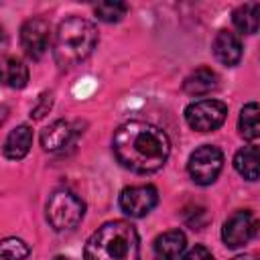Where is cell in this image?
I'll use <instances>...</instances> for the list:
<instances>
[{"instance_id": "obj_1", "label": "cell", "mask_w": 260, "mask_h": 260, "mask_svg": "<svg viewBox=\"0 0 260 260\" xmlns=\"http://www.w3.org/2000/svg\"><path fill=\"white\" fill-rule=\"evenodd\" d=\"M112 148L124 169L142 175L162 169L171 154V142L165 130L142 120L122 124L114 132Z\"/></svg>"}, {"instance_id": "obj_2", "label": "cell", "mask_w": 260, "mask_h": 260, "mask_svg": "<svg viewBox=\"0 0 260 260\" xmlns=\"http://www.w3.org/2000/svg\"><path fill=\"white\" fill-rule=\"evenodd\" d=\"M140 240L132 223L116 219L98 228L83 250V260H138Z\"/></svg>"}, {"instance_id": "obj_3", "label": "cell", "mask_w": 260, "mask_h": 260, "mask_svg": "<svg viewBox=\"0 0 260 260\" xmlns=\"http://www.w3.org/2000/svg\"><path fill=\"white\" fill-rule=\"evenodd\" d=\"M95 45H98V30L89 20L81 16L65 18L59 24L53 41L55 63L61 69L75 67L77 63H81L91 55Z\"/></svg>"}, {"instance_id": "obj_4", "label": "cell", "mask_w": 260, "mask_h": 260, "mask_svg": "<svg viewBox=\"0 0 260 260\" xmlns=\"http://www.w3.org/2000/svg\"><path fill=\"white\" fill-rule=\"evenodd\" d=\"M47 221L51 223L53 230L57 232H67L77 228V223L85 215V203L71 191L59 189L53 191L49 201H47Z\"/></svg>"}, {"instance_id": "obj_5", "label": "cell", "mask_w": 260, "mask_h": 260, "mask_svg": "<svg viewBox=\"0 0 260 260\" xmlns=\"http://www.w3.org/2000/svg\"><path fill=\"white\" fill-rule=\"evenodd\" d=\"M221 167H223V154L217 146L211 144H203L195 148L187 162V171L193 183L197 185H211L221 173Z\"/></svg>"}, {"instance_id": "obj_6", "label": "cell", "mask_w": 260, "mask_h": 260, "mask_svg": "<svg viewBox=\"0 0 260 260\" xmlns=\"http://www.w3.org/2000/svg\"><path fill=\"white\" fill-rule=\"evenodd\" d=\"M228 116V106L219 100H199L185 108L187 124L197 132L217 130Z\"/></svg>"}, {"instance_id": "obj_7", "label": "cell", "mask_w": 260, "mask_h": 260, "mask_svg": "<svg viewBox=\"0 0 260 260\" xmlns=\"http://www.w3.org/2000/svg\"><path fill=\"white\" fill-rule=\"evenodd\" d=\"M260 230V219L250 209L234 211L221 228V240L228 248H240L248 244Z\"/></svg>"}, {"instance_id": "obj_8", "label": "cell", "mask_w": 260, "mask_h": 260, "mask_svg": "<svg viewBox=\"0 0 260 260\" xmlns=\"http://www.w3.org/2000/svg\"><path fill=\"white\" fill-rule=\"evenodd\" d=\"M158 203V191L152 185H132L120 193V209L130 217H142Z\"/></svg>"}, {"instance_id": "obj_9", "label": "cell", "mask_w": 260, "mask_h": 260, "mask_svg": "<svg viewBox=\"0 0 260 260\" xmlns=\"http://www.w3.org/2000/svg\"><path fill=\"white\" fill-rule=\"evenodd\" d=\"M51 41V24L45 18H28L20 26V45L30 59H41Z\"/></svg>"}, {"instance_id": "obj_10", "label": "cell", "mask_w": 260, "mask_h": 260, "mask_svg": "<svg viewBox=\"0 0 260 260\" xmlns=\"http://www.w3.org/2000/svg\"><path fill=\"white\" fill-rule=\"evenodd\" d=\"M213 55L219 63L228 65V67H234L240 63L242 59V43L238 39L236 32L232 30H219L213 39Z\"/></svg>"}, {"instance_id": "obj_11", "label": "cell", "mask_w": 260, "mask_h": 260, "mask_svg": "<svg viewBox=\"0 0 260 260\" xmlns=\"http://www.w3.org/2000/svg\"><path fill=\"white\" fill-rule=\"evenodd\" d=\"M185 246H187L185 234L181 230H169L154 240L152 250L156 260H179L185 252Z\"/></svg>"}, {"instance_id": "obj_12", "label": "cell", "mask_w": 260, "mask_h": 260, "mask_svg": "<svg viewBox=\"0 0 260 260\" xmlns=\"http://www.w3.org/2000/svg\"><path fill=\"white\" fill-rule=\"evenodd\" d=\"M30 144H32V128L26 124H20L14 130H10V134L6 136L2 152L10 160H20L28 154Z\"/></svg>"}, {"instance_id": "obj_13", "label": "cell", "mask_w": 260, "mask_h": 260, "mask_svg": "<svg viewBox=\"0 0 260 260\" xmlns=\"http://www.w3.org/2000/svg\"><path fill=\"white\" fill-rule=\"evenodd\" d=\"M73 136V128L69 122L65 120H55L53 124H49L47 128H43L41 132V146L49 152L61 150L63 146H67L71 142Z\"/></svg>"}, {"instance_id": "obj_14", "label": "cell", "mask_w": 260, "mask_h": 260, "mask_svg": "<svg viewBox=\"0 0 260 260\" xmlns=\"http://www.w3.org/2000/svg\"><path fill=\"white\" fill-rule=\"evenodd\" d=\"M219 85V77L215 71L207 69V67H199L195 69L193 73L187 75V79L183 81V89L189 93V95H205V93H211L213 89H217Z\"/></svg>"}, {"instance_id": "obj_15", "label": "cell", "mask_w": 260, "mask_h": 260, "mask_svg": "<svg viewBox=\"0 0 260 260\" xmlns=\"http://www.w3.org/2000/svg\"><path fill=\"white\" fill-rule=\"evenodd\" d=\"M234 167L246 181L260 179V148L244 146L234 154Z\"/></svg>"}, {"instance_id": "obj_16", "label": "cell", "mask_w": 260, "mask_h": 260, "mask_svg": "<svg viewBox=\"0 0 260 260\" xmlns=\"http://www.w3.org/2000/svg\"><path fill=\"white\" fill-rule=\"evenodd\" d=\"M234 26L244 35H254L260 28V4L258 2H246L240 4L232 12Z\"/></svg>"}, {"instance_id": "obj_17", "label": "cell", "mask_w": 260, "mask_h": 260, "mask_svg": "<svg viewBox=\"0 0 260 260\" xmlns=\"http://www.w3.org/2000/svg\"><path fill=\"white\" fill-rule=\"evenodd\" d=\"M238 130L246 140H256L260 138V106L250 102L240 110V120H238Z\"/></svg>"}, {"instance_id": "obj_18", "label": "cell", "mask_w": 260, "mask_h": 260, "mask_svg": "<svg viewBox=\"0 0 260 260\" xmlns=\"http://www.w3.org/2000/svg\"><path fill=\"white\" fill-rule=\"evenodd\" d=\"M2 79H4V83H6L8 87L20 89V87H24L26 81H28V69H26V65H24L20 59L8 57V59L4 61Z\"/></svg>"}, {"instance_id": "obj_19", "label": "cell", "mask_w": 260, "mask_h": 260, "mask_svg": "<svg viewBox=\"0 0 260 260\" xmlns=\"http://www.w3.org/2000/svg\"><path fill=\"white\" fill-rule=\"evenodd\" d=\"M30 248L20 238H4L0 244V260H24Z\"/></svg>"}, {"instance_id": "obj_20", "label": "cell", "mask_w": 260, "mask_h": 260, "mask_svg": "<svg viewBox=\"0 0 260 260\" xmlns=\"http://www.w3.org/2000/svg\"><path fill=\"white\" fill-rule=\"evenodd\" d=\"M93 12L104 22H118L128 12V4H124V2H100L93 8Z\"/></svg>"}, {"instance_id": "obj_21", "label": "cell", "mask_w": 260, "mask_h": 260, "mask_svg": "<svg viewBox=\"0 0 260 260\" xmlns=\"http://www.w3.org/2000/svg\"><path fill=\"white\" fill-rule=\"evenodd\" d=\"M51 106H53V91H45V93H41L37 106H32V110H30V118H32V120L43 118L45 114H49Z\"/></svg>"}, {"instance_id": "obj_22", "label": "cell", "mask_w": 260, "mask_h": 260, "mask_svg": "<svg viewBox=\"0 0 260 260\" xmlns=\"http://www.w3.org/2000/svg\"><path fill=\"white\" fill-rule=\"evenodd\" d=\"M179 260H213V256L205 246H195V248L187 250Z\"/></svg>"}, {"instance_id": "obj_23", "label": "cell", "mask_w": 260, "mask_h": 260, "mask_svg": "<svg viewBox=\"0 0 260 260\" xmlns=\"http://www.w3.org/2000/svg\"><path fill=\"white\" fill-rule=\"evenodd\" d=\"M232 260H260L256 254H240V256H236V258H232Z\"/></svg>"}, {"instance_id": "obj_24", "label": "cell", "mask_w": 260, "mask_h": 260, "mask_svg": "<svg viewBox=\"0 0 260 260\" xmlns=\"http://www.w3.org/2000/svg\"><path fill=\"white\" fill-rule=\"evenodd\" d=\"M53 260H71V258H67V256H55Z\"/></svg>"}]
</instances>
